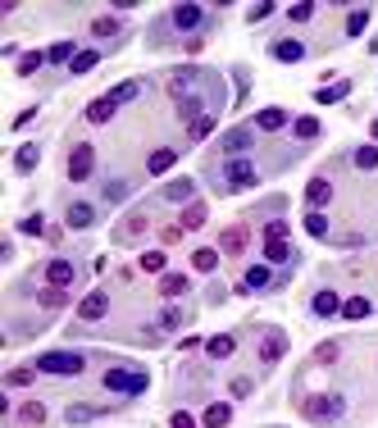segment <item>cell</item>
I'll use <instances>...</instances> for the list:
<instances>
[{
  "instance_id": "obj_27",
  "label": "cell",
  "mask_w": 378,
  "mask_h": 428,
  "mask_svg": "<svg viewBox=\"0 0 378 428\" xmlns=\"http://www.w3.org/2000/svg\"><path fill=\"white\" fill-rule=\"evenodd\" d=\"M215 265H219V251H215V246H201V251H191V269H196V274H210Z\"/></svg>"
},
{
  "instance_id": "obj_17",
  "label": "cell",
  "mask_w": 378,
  "mask_h": 428,
  "mask_svg": "<svg viewBox=\"0 0 378 428\" xmlns=\"http://www.w3.org/2000/svg\"><path fill=\"white\" fill-rule=\"evenodd\" d=\"M305 201H310V206H328V201H333V182H328V178H310V187H305Z\"/></svg>"
},
{
  "instance_id": "obj_55",
  "label": "cell",
  "mask_w": 378,
  "mask_h": 428,
  "mask_svg": "<svg viewBox=\"0 0 378 428\" xmlns=\"http://www.w3.org/2000/svg\"><path fill=\"white\" fill-rule=\"evenodd\" d=\"M169 428H196V420H191V415H182V410H178V415H173V420H169Z\"/></svg>"
},
{
  "instance_id": "obj_6",
  "label": "cell",
  "mask_w": 378,
  "mask_h": 428,
  "mask_svg": "<svg viewBox=\"0 0 378 428\" xmlns=\"http://www.w3.org/2000/svg\"><path fill=\"white\" fill-rule=\"evenodd\" d=\"M92 169H96V151L87 141H77L73 151H69V178L73 182H87V178H92Z\"/></svg>"
},
{
  "instance_id": "obj_47",
  "label": "cell",
  "mask_w": 378,
  "mask_h": 428,
  "mask_svg": "<svg viewBox=\"0 0 378 428\" xmlns=\"http://www.w3.org/2000/svg\"><path fill=\"white\" fill-rule=\"evenodd\" d=\"M265 241H287V223L283 219H269L265 223Z\"/></svg>"
},
{
  "instance_id": "obj_14",
  "label": "cell",
  "mask_w": 378,
  "mask_h": 428,
  "mask_svg": "<svg viewBox=\"0 0 378 428\" xmlns=\"http://www.w3.org/2000/svg\"><path fill=\"white\" fill-rule=\"evenodd\" d=\"M206 23V9L201 5H178L173 9V27H182V32H191V27Z\"/></svg>"
},
{
  "instance_id": "obj_21",
  "label": "cell",
  "mask_w": 378,
  "mask_h": 428,
  "mask_svg": "<svg viewBox=\"0 0 378 428\" xmlns=\"http://www.w3.org/2000/svg\"><path fill=\"white\" fill-rule=\"evenodd\" d=\"M37 160H42V151H37V141H27V146H18L14 169H18V173H32V169H37Z\"/></svg>"
},
{
  "instance_id": "obj_13",
  "label": "cell",
  "mask_w": 378,
  "mask_h": 428,
  "mask_svg": "<svg viewBox=\"0 0 378 428\" xmlns=\"http://www.w3.org/2000/svg\"><path fill=\"white\" fill-rule=\"evenodd\" d=\"M310 310H315L319 319H333V315H342V301H337V291H333V287H324V291H315Z\"/></svg>"
},
{
  "instance_id": "obj_12",
  "label": "cell",
  "mask_w": 378,
  "mask_h": 428,
  "mask_svg": "<svg viewBox=\"0 0 378 428\" xmlns=\"http://www.w3.org/2000/svg\"><path fill=\"white\" fill-rule=\"evenodd\" d=\"M246 228H241V223H232V228H224L219 232V251H224V256H241V251H246Z\"/></svg>"
},
{
  "instance_id": "obj_3",
  "label": "cell",
  "mask_w": 378,
  "mask_h": 428,
  "mask_svg": "<svg viewBox=\"0 0 378 428\" xmlns=\"http://www.w3.org/2000/svg\"><path fill=\"white\" fill-rule=\"evenodd\" d=\"M37 369H42V374H82L87 355H77V351H46V355H37Z\"/></svg>"
},
{
  "instance_id": "obj_50",
  "label": "cell",
  "mask_w": 378,
  "mask_h": 428,
  "mask_svg": "<svg viewBox=\"0 0 378 428\" xmlns=\"http://www.w3.org/2000/svg\"><path fill=\"white\" fill-rule=\"evenodd\" d=\"M123 196H128V182H119V178L105 182V201H123Z\"/></svg>"
},
{
  "instance_id": "obj_8",
  "label": "cell",
  "mask_w": 378,
  "mask_h": 428,
  "mask_svg": "<svg viewBox=\"0 0 378 428\" xmlns=\"http://www.w3.org/2000/svg\"><path fill=\"white\" fill-rule=\"evenodd\" d=\"M105 310H110V291L96 287L82 296V306H77V319H87V324H96V319H105Z\"/></svg>"
},
{
  "instance_id": "obj_48",
  "label": "cell",
  "mask_w": 378,
  "mask_h": 428,
  "mask_svg": "<svg viewBox=\"0 0 378 428\" xmlns=\"http://www.w3.org/2000/svg\"><path fill=\"white\" fill-rule=\"evenodd\" d=\"M32 383V369H9L5 374V387H27Z\"/></svg>"
},
{
  "instance_id": "obj_19",
  "label": "cell",
  "mask_w": 378,
  "mask_h": 428,
  "mask_svg": "<svg viewBox=\"0 0 378 428\" xmlns=\"http://www.w3.org/2000/svg\"><path fill=\"white\" fill-rule=\"evenodd\" d=\"M18 424L42 428V424H46V405H42V401H23V405H18Z\"/></svg>"
},
{
  "instance_id": "obj_5",
  "label": "cell",
  "mask_w": 378,
  "mask_h": 428,
  "mask_svg": "<svg viewBox=\"0 0 378 428\" xmlns=\"http://www.w3.org/2000/svg\"><path fill=\"white\" fill-rule=\"evenodd\" d=\"M146 228H151V214H146V210H128L119 223H114V241H119V246H128V241L146 237Z\"/></svg>"
},
{
  "instance_id": "obj_44",
  "label": "cell",
  "mask_w": 378,
  "mask_h": 428,
  "mask_svg": "<svg viewBox=\"0 0 378 428\" xmlns=\"http://www.w3.org/2000/svg\"><path fill=\"white\" fill-rule=\"evenodd\" d=\"M355 169H378V146H360L355 151Z\"/></svg>"
},
{
  "instance_id": "obj_7",
  "label": "cell",
  "mask_w": 378,
  "mask_h": 428,
  "mask_svg": "<svg viewBox=\"0 0 378 428\" xmlns=\"http://www.w3.org/2000/svg\"><path fill=\"white\" fill-rule=\"evenodd\" d=\"M224 173H228L224 187H256V178H260L256 164H251L246 155H241V160H228V164H224Z\"/></svg>"
},
{
  "instance_id": "obj_34",
  "label": "cell",
  "mask_w": 378,
  "mask_h": 428,
  "mask_svg": "<svg viewBox=\"0 0 378 428\" xmlns=\"http://www.w3.org/2000/svg\"><path fill=\"white\" fill-rule=\"evenodd\" d=\"M346 92H351V82H337V87H319V92H315V101H319V105H337V101H342Z\"/></svg>"
},
{
  "instance_id": "obj_46",
  "label": "cell",
  "mask_w": 378,
  "mask_h": 428,
  "mask_svg": "<svg viewBox=\"0 0 378 428\" xmlns=\"http://www.w3.org/2000/svg\"><path fill=\"white\" fill-rule=\"evenodd\" d=\"M141 269H146V274H164V251H146V256H141Z\"/></svg>"
},
{
  "instance_id": "obj_29",
  "label": "cell",
  "mask_w": 378,
  "mask_h": 428,
  "mask_svg": "<svg viewBox=\"0 0 378 428\" xmlns=\"http://www.w3.org/2000/svg\"><path fill=\"white\" fill-rule=\"evenodd\" d=\"M101 405H69V410H64V420L69 424H92V420H101Z\"/></svg>"
},
{
  "instance_id": "obj_18",
  "label": "cell",
  "mask_w": 378,
  "mask_h": 428,
  "mask_svg": "<svg viewBox=\"0 0 378 428\" xmlns=\"http://www.w3.org/2000/svg\"><path fill=\"white\" fill-rule=\"evenodd\" d=\"M206 428H228L232 424V405H224V401H215V405H206V420H201Z\"/></svg>"
},
{
  "instance_id": "obj_28",
  "label": "cell",
  "mask_w": 378,
  "mask_h": 428,
  "mask_svg": "<svg viewBox=\"0 0 378 428\" xmlns=\"http://www.w3.org/2000/svg\"><path fill=\"white\" fill-rule=\"evenodd\" d=\"M96 223V210L87 206V201H77V206H69V228H92Z\"/></svg>"
},
{
  "instance_id": "obj_38",
  "label": "cell",
  "mask_w": 378,
  "mask_h": 428,
  "mask_svg": "<svg viewBox=\"0 0 378 428\" xmlns=\"http://www.w3.org/2000/svg\"><path fill=\"white\" fill-rule=\"evenodd\" d=\"M114 32H119V18H114V14L92 18V37H114Z\"/></svg>"
},
{
  "instance_id": "obj_23",
  "label": "cell",
  "mask_w": 378,
  "mask_h": 428,
  "mask_svg": "<svg viewBox=\"0 0 378 428\" xmlns=\"http://www.w3.org/2000/svg\"><path fill=\"white\" fill-rule=\"evenodd\" d=\"M191 191H196V187H191V178H173V182H164V201H187V206H191Z\"/></svg>"
},
{
  "instance_id": "obj_15",
  "label": "cell",
  "mask_w": 378,
  "mask_h": 428,
  "mask_svg": "<svg viewBox=\"0 0 378 428\" xmlns=\"http://www.w3.org/2000/svg\"><path fill=\"white\" fill-rule=\"evenodd\" d=\"M274 60H283V64H301V60H305V46L296 42V37H283V42H274Z\"/></svg>"
},
{
  "instance_id": "obj_39",
  "label": "cell",
  "mask_w": 378,
  "mask_h": 428,
  "mask_svg": "<svg viewBox=\"0 0 378 428\" xmlns=\"http://www.w3.org/2000/svg\"><path fill=\"white\" fill-rule=\"evenodd\" d=\"M46 60L51 64H64V60H77V51H73V42H55L51 51H46Z\"/></svg>"
},
{
  "instance_id": "obj_10",
  "label": "cell",
  "mask_w": 378,
  "mask_h": 428,
  "mask_svg": "<svg viewBox=\"0 0 378 428\" xmlns=\"http://www.w3.org/2000/svg\"><path fill=\"white\" fill-rule=\"evenodd\" d=\"M283 355H287V337L278 333V328H269V333L260 337V360H265V365H278Z\"/></svg>"
},
{
  "instance_id": "obj_40",
  "label": "cell",
  "mask_w": 378,
  "mask_h": 428,
  "mask_svg": "<svg viewBox=\"0 0 378 428\" xmlns=\"http://www.w3.org/2000/svg\"><path fill=\"white\" fill-rule=\"evenodd\" d=\"M215 132V114H206V119H196V123H187V137L191 141H201V137H210Z\"/></svg>"
},
{
  "instance_id": "obj_16",
  "label": "cell",
  "mask_w": 378,
  "mask_h": 428,
  "mask_svg": "<svg viewBox=\"0 0 378 428\" xmlns=\"http://www.w3.org/2000/svg\"><path fill=\"white\" fill-rule=\"evenodd\" d=\"M114 110H119V105H114L110 96H96V101L87 105V123H110V119H114Z\"/></svg>"
},
{
  "instance_id": "obj_45",
  "label": "cell",
  "mask_w": 378,
  "mask_h": 428,
  "mask_svg": "<svg viewBox=\"0 0 378 428\" xmlns=\"http://www.w3.org/2000/svg\"><path fill=\"white\" fill-rule=\"evenodd\" d=\"M173 328H182V310H178V306H169V310L160 315V333H173Z\"/></svg>"
},
{
  "instance_id": "obj_1",
  "label": "cell",
  "mask_w": 378,
  "mask_h": 428,
  "mask_svg": "<svg viewBox=\"0 0 378 428\" xmlns=\"http://www.w3.org/2000/svg\"><path fill=\"white\" fill-rule=\"evenodd\" d=\"M342 410H346V401L337 392H310L301 401V415L310 424H337V420H342Z\"/></svg>"
},
{
  "instance_id": "obj_22",
  "label": "cell",
  "mask_w": 378,
  "mask_h": 428,
  "mask_svg": "<svg viewBox=\"0 0 378 428\" xmlns=\"http://www.w3.org/2000/svg\"><path fill=\"white\" fill-rule=\"evenodd\" d=\"M105 96H110L114 105H128V101H137V96H141V82H137V77H132V82H119V87H110V92H105Z\"/></svg>"
},
{
  "instance_id": "obj_24",
  "label": "cell",
  "mask_w": 378,
  "mask_h": 428,
  "mask_svg": "<svg viewBox=\"0 0 378 428\" xmlns=\"http://www.w3.org/2000/svg\"><path fill=\"white\" fill-rule=\"evenodd\" d=\"M370 296H346L342 301V319H370Z\"/></svg>"
},
{
  "instance_id": "obj_2",
  "label": "cell",
  "mask_w": 378,
  "mask_h": 428,
  "mask_svg": "<svg viewBox=\"0 0 378 428\" xmlns=\"http://www.w3.org/2000/svg\"><path fill=\"white\" fill-rule=\"evenodd\" d=\"M201 82H206V73H201L196 64H182V69H173L169 77H164V87H169L173 101H187V96H196Z\"/></svg>"
},
{
  "instance_id": "obj_36",
  "label": "cell",
  "mask_w": 378,
  "mask_h": 428,
  "mask_svg": "<svg viewBox=\"0 0 378 428\" xmlns=\"http://www.w3.org/2000/svg\"><path fill=\"white\" fill-rule=\"evenodd\" d=\"M37 301H42L46 310H64V301H69V296H64V287H42V291H37Z\"/></svg>"
},
{
  "instance_id": "obj_30",
  "label": "cell",
  "mask_w": 378,
  "mask_h": 428,
  "mask_svg": "<svg viewBox=\"0 0 378 428\" xmlns=\"http://www.w3.org/2000/svg\"><path fill=\"white\" fill-rule=\"evenodd\" d=\"M283 123H287L283 110H260V114H256V128H260V132H278Z\"/></svg>"
},
{
  "instance_id": "obj_20",
  "label": "cell",
  "mask_w": 378,
  "mask_h": 428,
  "mask_svg": "<svg viewBox=\"0 0 378 428\" xmlns=\"http://www.w3.org/2000/svg\"><path fill=\"white\" fill-rule=\"evenodd\" d=\"M206 351L215 355V360H228L232 351H237V337H232V333H219V337H210V342H206Z\"/></svg>"
},
{
  "instance_id": "obj_26",
  "label": "cell",
  "mask_w": 378,
  "mask_h": 428,
  "mask_svg": "<svg viewBox=\"0 0 378 428\" xmlns=\"http://www.w3.org/2000/svg\"><path fill=\"white\" fill-rule=\"evenodd\" d=\"M269 283H274V274H269V265H256V269H246V291H265Z\"/></svg>"
},
{
  "instance_id": "obj_33",
  "label": "cell",
  "mask_w": 378,
  "mask_h": 428,
  "mask_svg": "<svg viewBox=\"0 0 378 428\" xmlns=\"http://www.w3.org/2000/svg\"><path fill=\"white\" fill-rule=\"evenodd\" d=\"M265 260L269 265H287V260H292V246H287V241H265Z\"/></svg>"
},
{
  "instance_id": "obj_32",
  "label": "cell",
  "mask_w": 378,
  "mask_h": 428,
  "mask_svg": "<svg viewBox=\"0 0 378 428\" xmlns=\"http://www.w3.org/2000/svg\"><path fill=\"white\" fill-rule=\"evenodd\" d=\"M160 291H164V296H182V291H187V278H182V274H160Z\"/></svg>"
},
{
  "instance_id": "obj_11",
  "label": "cell",
  "mask_w": 378,
  "mask_h": 428,
  "mask_svg": "<svg viewBox=\"0 0 378 428\" xmlns=\"http://www.w3.org/2000/svg\"><path fill=\"white\" fill-rule=\"evenodd\" d=\"M256 146V137H251V128H232V132H224V155L228 160H241V155Z\"/></svg>"
},
{
  "instance_id": "obj_31",
  "label": "cell",
  "mask_w": 378,
  "mask_h": 428,
  "mask_svg": "<svg viewBox=\"0 0 378 428\" xmlns=\"http://www.w3.org/2000/svg\"><path fill=\"white\" fill-rule=\"evenodd\" d=\"M201 223H206V206H201V201H191L187 210H182V219H178V228H187V232H196Z\"/></svg>"
},
{
  "instance_id": "obj_56",
  "label": "cell",
  "mask_w": 378,
  "mask_h": 428,
  "mask_svg": "<svg viewBox=\"0 0 378 428\" xmlns=\"http://www.w3.org/2000/svg\"><path fill=\"white\" fill-rule=\"evenodd\" d=\"M370 137H374V146H378V119H374V128H370Z\"/></svg>"
},
{
  "instance_id": "obj_43",
  "label": "cell",
  "mask_w": 378,
  "mask_h": 428,
  "mask_svg": "<svg viewBox=\"0 0 378 428\" xmlns=\"http://www.w3.org/2000/svg\"><path fill=\"white\" fill-rule=\"evenodd\" d=\"M292 132H296V137H301V141L319 137V119H310V114H305V119H296V123H292Z\"/></svg>"
},
{
  "instance_id": "obj_4",
  "label": "cell",
  "mask_w": 378,
  "mask_h": 428,
  "mask_svg": "<svg viewBox=\"0 0 378 428\" xmlns=\"http://www.w3.org/2000/svg\"><path fill=\"white\" fill-rule=\"evenodd\" d=\"M105 387L110 392H123V396H137V392H146V374L141 369H105Z\"/></svg>"
},
{
  "instance_id": "obj_9",
  "label": "cell",
  "mask_w": 378,
  "mask_h": 428,
  "mask_svg": "<svg viewBox=\"0 0 378 428\" xmlns=\"http://www.w3.org/2000/svg\"><path fill=\"white\" fill-rule=\"evenodd\" d=\"M42 278H46L51 287H64V291H69V283L77 278V269H73V260H51V265L42 269Z\"/></svg>"
},
{
  "instance_id": "obj_35",
  "label": "cell",
  "mask_w": 378,
  "mask_h": 428,
  "mask_svg": "<svg viewBox=\"0 0 378 428\" xmlns=\"http://www.w3.org/2000/svg\"><path fill=\"white\" fill-rule=\"evenodd\" d=\"M42 64H46V51H27L23 60H18V77H32Z\"/></svg>"
},
{
  "instance_id": "obj_37",
  "label": "cell",
  "mask_w": 378,
  "mask_h": 428,
  "mask_svg": "<svg viewBox=\"0 0 378 428\" xmlns=\"http://www.w3.org/2000/svg\"><path fill=\"white\" fill-rule=\"evenodd\" d=\"M365 27H370V9H351L346 14V37H360Z\"/></svg>"
},
{
  "instance_id": "obj_54",
  "label": "cell",
  "mask_w": 378,
  "mask_h": 428,
  "mask_svg": "<svg viewBox=\"0 0 378 428\" xmlns=\"http://www.w3.org/2000/svg\"><path fill=\"white\" fill-rule=\"evenodd\" d=\"M310 14H315V5H310V0H301V5H292V23H305Z\"/></svg>"
},
{
  "instance_id": "obj_53",
  "label": "cell",
  "mask_w": 378,
  "mask_h": 428,
  "mask_svg": "<svg viewBox=\"0 0 378 428\" xmlns=\"http://www.w3.org/2000/svg\"><path fill=\"white\" fill-rule=\"evenodd\" d=\"M18 228H23V232H46V219H42V214H27Z\"/></svg>"
},
{
  "instance_id": "obj_41",
  "label": "cell",
  "mask_w": 378,
  "mask_h": 428,
  "mask_svg": "<svg viewBox=\"0 0 378 428\" xmlns=\"http://www.w3.org/2000/svg\"><path fill=\"white\" fill-rule=\"evenodd\" d=\"M305 232H310V237H324V232H328V214L310 210V214H305Z\"/></svg>"
},
{
  "instance_id": "obj_51",
  "label": "cell",
  "mask_w": 378,
  "mask_h": 428,
  "mask_svg": "<svg viewBox=\"0 0 378 428\" xmlns=\"http://www.w3.org/2000/svg\"><path fill=\"white\" fill-rule=\"evenodd\" d=\"M251 392H256V387H251V378H232V396H237V401H246Z\"/></svg>"
},
{
  "instance_id": "obj_42",
  "label": "cell",
  "mask_w": 378,
  "mask_h": 428,
  "mask_svg": "<svg viewBox=\"0 0 378 428\" xmlns=\"http://www.w3.org/2000/svg\"><path fill=\"white\" fill-rule=\"evenodd\" d=\"M96 64H101V55H96V51H77V60L69 64V69H73V73H92Z\"/></svg>"
},
{
  "instance_id": "obj_25",
  "label": "cell",
  "mask_w": 378,
  "mask_h": 428,
  "mask_svg": "<svg viewBox=\"0 0 378 428\" xmlns=\"http://www.w3.org/2000/svg\"><path fill=\"white\" fill-rule=\"evenodd\" d=\"M173 160H178V155H173L169 146H160V151H151V160H146V173H169V169H173Z\"/></svg>"
},
{
  "instance_id": "obj_52",
  "label": "cell",
  "mask_w": 378,
  "mask_h": 428,
  "mask_svg": "<svg viewBox=\"0 0 378 428\" xmlns=\"http://www.w3.org/2000/svg\"><path fill=\"white\" fill-rule=\"evenodd\" d=\"M269 14H274V5H269V0H260V5H251V23H260V18H269Z\"/></svg>"
},
{
  "instance_id": "obj_49",
  "label": "cell",
  "mask_w": 378,
  "mask_h": 428,
  "mask_svg": "<svg viewBox=\"0 0 378 428\" xmlns=\"http://www.w3.org/2000/svg\"><path fill=\"white\" fill-rule=\"evenodd\" d=\"M337 355H342V346H337V342H324V346L315 351V360H319V365H333Z\"/></svg>"
}]
</instances>
